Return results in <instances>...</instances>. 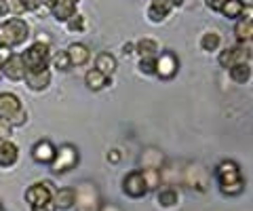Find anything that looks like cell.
Masks as SVG:
<instances>
[{
	"label": "cell",
	"mask_w": 253,
	"mask_h": 211,
	"mask_svg": "<svg viewBox=\"0 0 253 211\" xmlns=\"http://www.w3.org/2000/svg\"><path fill=\"white\" fill-rule=\"evenodd\" d=\"M177 201H179V197L173 188H165L158 192V203H161L163 207H173V205H177Z\"/></svg>",
	"instance_id": "25"
},
{
	"label": "cell",
	"mask_w": 253,
	"mask_h": 211,
	"mask_svg": "<svg viewBox=\"0 0 253 211\" xmlns=\"http://www.w3.org/2000/svg\"><path fill=\"white\" fill-rule=\"evenodd\" d=\"M234 34H236V41L239 42H251V34H253V28H251V19H241L234 28Z\"/></svg>",
	"instance_id": "22"
},
{
	"label": "cell",
	"mask_w": 253,
	"mask_h": 211,
	"mask_svg": "<svg viewBox=\"0 0 253 211\" xmlns=\"http://www.w3.org/2000/svg\"><path fill=\"white\" fill-rule=\"evenodd\" d=\"M171 4L173 6H181V4H184V0H171Z\"/></svg>",
	"instance_id": "42"
},
{
	"label": "cell",
	"mask_w": 253,
	"mask_h": 211,
	"mask_svg": "<svg viewBox=\"0 0 253 211\" xmlns=\"http://www.w3.org/2000/svg\"><path fill=\"white\" fill-rule=\"evenodd\" d=\"M129 53H133V44H125V55H129Z\"/></svg>",
	"instance_id": "41"
},
{
	"label": "cell",
	"mask_w": 253,
	"mask_h": 211,
	"mask_svg": "<svg viewBox=\"0 0 253 211\" xmlns=\"http://www.w3.org/2000/svg\"><path fill=\"white\" fill-rule=\"evenodd\" d=\"M230 70V78L234 83H241V84H245L251 78V64L249 61H241V64H234V66H230L228 68Z\"/></svg>",
	"instance_id": "17"
},
{
	"label": "cell",
	"mask_w": 253,
	"mask_h": 211,
	"mask_svg": "<svg viewBox=\"0 0 253 211\" xmlns=\"http://www.w3.org/2000/svg\"><path fill=\"white\" fill-rule=\"evenodd\" d=\"M68 30H70V32H83V30H84V17H83V15H72V17H70L68 19Z\"/></svg>",
	"instance_id": "28"
},
{
	"label": "cell",
	"mask_w": 253,
	"mask_h": 211,
	"mask_svg": "<svg viewBox=\"0 0 253 211\" xmlns=\"http://www.w3.org/2000/svg\"><path fill=\"white\" fill-rule=\"evenodd\" d=\"M215 177H217L219 186H226V184H232V182H239V179H243L241 177V169H239V165H236L234 161L219 163L217 169H215Z\"/></svg>",
	"instance_id": "9"
},
{
	"label": "cell",
	"mask_w": 253,
	"mask_h": 211,
	"mask_svg": "<svg viewBox=\"0 0 253 211\" xmlns=\"http://www.w3.org/2000/svg\"><path fill=\"white\" fill-rule=\"evenodd\" d=\"M95 70H99L101 74H106L108 78L116 72V59L114 55H110V53H101L97 57V64H95Z\"/></svg>",
	"instance_id": "18"
},
{
	"label": "cell",
	"mask_w": 253,
	"mask_h": 211,
	"mask_svg": "<svg viewBox=\"0 0 253 211\" xmlns=\"http://www.w3.org/2000/svg\"><path fill=\"white\" fill-rule=\"evenodd\" d=\"M9 13V0H0V17Z\"/></svg>",
	"instance_id": "36"
},
{
	"label": "cell",
	"mask_w": 253,
	"mask_h": 211,
	"mask_svg": "<svg viewBox=\"0 0 253 211\" xmlns=\"http://www.w3.org/2000/svg\"><path fill=\"white\" fill-rule=\"evenodd\" d=\"M55 150H57V148H55L49 139H41V142H36L34 148H32V159L36 163H42V165H49L55 156Z\"/></svg>",
	"instance_id": "12"
},
{
	"label": "cell",
	"mask_w": 253,
	"mask_h": 211,
	"mask_svg": "<svg viewBox=\"0 0 253 211\" xmlns=\"http://www.w3.org/2000/svg\"><path fill=\"white\" fill-rule=\"evenodd\" d=\"M9 11H13L15 15H21V13H26V4L21 0H9Z\"/></svg>",
	"instance_id": "32"
},
{
	"label": "cell",
	"mask_w": 253,
	"mask_h": 211,
	"mask_svg": "<svg viewBox=\"0 0 253 211\" xmlns=\"http://www.w3.org/2000/svg\"><path fill=\"white\" fill-rule=\"evenodd\" d=\"M21 57H23V61H26L28 70H42V68H46V64H49V59H51L49 44L34 42Z\"/></svg>",
	"instance_id": "4"
},
{
	"label": "cell",
	"mask_w": 253,
	"mask_h": 211,
	"mask_svg": "<svg viewBox=\"0 0 253 211\" xmlns=\"http://www.w3.org/2000/svg\"><path fill=\"white\" fill-rule=\"evenodd\" d=\"M0 119L6 121L11 127H21L28 121V114L23 110L17 95H13V93H0Z\"/></svg>",
	"instance_id": "2"
},
{
	"label": "cell",
	"mask_w": 253,
	"mask_h": 211,
	"mask_svg": "<svg viewBox=\"0 0 253 211\" xmlns=\"http://www.w3.org/2000/svg\"><path fill=\"white\" fill-rule=\"evenodd\" d=\"M0 211H2V207H0Z\"/></svg>",
	"instance_id": "45"
},
{
	"label": "cell",
	"mask_w": 253,
	"mask_h": 211,
	"mask_svg": "<svg viewBox=\"0 0 253 211\" xmlns=\"http://www.w3.org/2000/svg\"><path fill=\"white\" fill-rule=\"evenodd\" d=\"M219 190L228 194V197H236V194H241L245 190V182L239 179V182H232V184H226V186H219Z\"/></svg>",
	"instance_id": "27"
},
{
	"label": "cell",
	"mask_w": 253,
	"mask_h": 211,
	"mask_svg": "<svg viewBox=\"0 0 253 211\" xmlns=\"http://www.w3.org/2000/svg\"><path fill=\"white\" fill-rule=\"evenodd\" d=\"M30 36V26L19 17H13L0 26V46H17L23 44Z\"/></svg>",
	"instance_id": "1"
},
{
	"label": "cell",
	"mask_w": 253,
	"mask_h": 211,
	"mask_svg": "<svg viewBox=\"0 0 253 211\" xmlns=\"http://www.w3.org/2000/svg\"><path fill=\"white\" fill-rule=\"evenodd\" d=\"M251 59V51L247 46V51H245V46H230V49L221 51L219 53V66L221 68H230L234 64H241V61H249Z\"/></svg>",
	"instance_id": "7"
},
{
	"label": "cell",
	"mask_w": 253,
	"mask_h": 211,
	"mask_svg": "<svg viewBox=\"0 0 253 211\" xmlns=\"http://www.w3.org/2000/svg\"><path fill=\"white\" fill-rule=\"evenodd\" d=\"M51 11L57 21H68L76 11V2H72V0H57V2L51 6Z\"/></svg>",
	"instance_id": "15"
},
{
	"label": "cell",
	"mask_w": 253,
	"mask_h": 211,
	"mask_svg": "<svg viewBox=\"0 0 253 211\" xmlns=\"http://www.w3.org/2000/svg\"><path fill=\"white\" fill-rule=\"evenodd\" d=\"M123 190H125V194H129L131 199H141L148 192L144 173H141V171H131L123 182Z\"/></svg>",
	"instance_id": "5"
},
{
	"label": "cell",
	"mask_w": 253,
	"mask_h": 211,
	"mask_svg": "<svg viewBox=\"0 0 253 211\" xmlns=\"http://www.w3.org/2000/svg\"><path fill=\"white\" fill-rule=\"evenodd\" d=\"M144 179H146V186L148 188H156L158 186V179H161V173H158V169H154V167H146L144 171Z\"/></svg>",
	"instance_id": "26"
},
{
	"label": "cell",
	"mask_w": 253,
	"mask_h": 211,
	"mask_svg": "<svg viewBox=\"0 0 253 211\" xmlns=\"http://www.w3.org/2000/svg\"><path fill=\"white\" fill-rule=\"evenodd\" d=\"M139 70L144 74H154V70H156V57H141Z\"/></svg>",
	"instance_id": "30"
},
{
	"label": "cell",
	"mask_w": 253,
	"mask_h": 211,
	"mask_svg": "<svg viewBox=\"0 0 253 211\" xmlns=\"http://www.w3.org/2000/svg\"><path fill=\"white\" fill-rule=\"evenodd\" d=\"M68 57H70V64L72 66H83V64H86L89 61V49H86L84 44H81V42H74V44H70L68 46Z\"/></svg>",
	"instance_id": "16"
},
{
	"label": "cell",
	"mask_w": 253,
	"mask_h": 211,
	"mask_svg": "<svg viewBox=\"0 0 253 211\" xmlns=\"http://www.w3.org/2000/svg\"><path fill=\"white\" fill-rule=\"evenodd\" d=\"M11 135V125L0 119V137H9Z\"/></svg>",
	"instance_id": "34"
},
{
	"label": "cell",
	"mask_w": 253,
	"mask_h": 211,
	"mask_svg": "<svg viewBox=\"0 0 253 211\" xmlns=\"http://www.w3.org/2000/svg\"><path fill=\"white\" fill-rule=\"evenodd\" d=\"M0 72H2V61H0Z\"/></svg>",
	"instance_id": "43"
},
{
	"label": "cell",
	"mask_w": 253,
	"mask_h": 211,
	"mask_svg": "<svg viewBox=\"0 0 253 211\" xmlns=\"http://www.w3.org/2000/svg\"><path fill=\"white\" fill-rule=\"evenodd\" d=\"M17 161V146L9 137H0V167H11Z\"/></svg>",
	"instance_id": "13"
},
{
	"label": "cell",
	"mask_w": 253,
	"mask_h": 211,
	"mask_svg": "<svg viewBox=\"0 0 253 211\" xmlns=\"http://www.w3.org/2000/svg\"><path fill=\"white\" fill-rule=\"evenodd\" d=\"M32 211H57V205L55 201H44V203H38V205H32Z\"/></svg>",
	"instance_id": "31"
},
{
	"label": "cell",
	"mask_w": 253,
	"mask_h": 211,
	"mask_svg": "<svg viewBox=\"0 0 253 211\" xmlns=\"http://www.w3.org/2000/svg\"><path fill=\"white\" fill-rule=\"evenodd\" d=\"M84 83H86V87H89V89L99 91V89H104L108 84V76L101 74L99 70H89L86 76H84Z\"/></svg>",
	"instance_id": "20"
},
{
	"label": "cell",
	"mask_w": 253,
	"mask_h": 211,
	"mask_svg": "<svg viewBox=\"0 0 253 211\" xmlns=\"http://www.w3.org/2000/svg\"><path fill=\"white\" fill-rule=\"evenodd\" d=\"M224 4H226V0H207V6L211 11H221Z\"/></svg>",
	"instance_id": "35"
},
{
	"label": "cell",
	"mask_w": 253,
	"mask_h": 211,
	"mask_svg": "<svg viewBox=\"0 0 253 211\" xmlns=\"http://www.w3.org/2000/svg\"><path fill=\"white\" fill-rule=\"evenodd\" d=\"M72 2H78V0H72Z\"/></svg>",
	"instance_id": "44"
},
{
	"label": "cell",
	"mask_w": 253,
	"mask_h": 211,
	"mask_svg": "<svg viewBox=\"0 0 253 211\" xmlns=\"http://www.w3.org/2000/svg\"><path fill=\"white\" fill-rule=\"evenodd\" d=\"M245 11V4H243V0H226V4L221 6V11L219 13H224L228 19H236V17H241Z\"/></svg>",
	"instance_id": "21"
},
{
	"label": "cell",
	"mask_w": 253,
	"mask_h": 211,
	"mask_svg": "<svg viewBox=\"0 0 253 211\" xmlns=\"http://www.w3.org/2000/svg\"><path fill=\"white\" fill-rule=\"evenodd\" d=\"M76 163H78V150L74 146L66 144V146H61L55 150V156L49 165H51V171H55V173H66V171L72 169Z\"/></svg>",
	"instance_id": "3"
},
{
	"label": "cell",
	"mask_w": 253,
	"mask_h": 211,
	"mask_svg": "<svg viewBox=\"0 0 253 211\" xmlns=\"http://www.w3.org/2000/svg\"><path fill=\"white\" fill-rule=\"evenodd\" d=\"M177 68H179L177 57L173 55V53H163L161 57H156V70H154V74L161 76L163 81H169V78H173V76L177 74Z\"/></svg>",
	"instance_id": "6"
},
{
	"label": "cell",
	"mask_w": 253,
	"mask_h": 211,
	"mask_svg": "<svg viewBox=\"0 0 253 211\" xmlns=\"http://www.w3.org/2000/svg\"><path fill=\"white\" fill-rule=\"evenodd\" d=\"M2 72L11 78V81H23L28 74L26 61H23L21 55H9L2 61Z\"/></svg>",
	"instance_id": "8"
},
{
	"label": "cell",
	"mask_w": 253,
	"mask_h": 211,
	"mask_svg": "<svg viewBox=\"0 0 253 211\" xmlns=\"http://www.w3.org/2000/svg\"><path fill=\"white\" fill-rule=\"evenodd\" d=\"M53 66L57 68V70H68L70 66H72V64H70V57H68V53H66V51H59L57 55L53 57Z\"/></svg>",
	"instance_id": "29"
},
{
	"label": "cell",
	"mask_w": 253,
	"mask_h": 211,
	"mask_svg": "<svg viewBox=\"0 0 253 211\" xmlns=\"http://www.w3.org/2000/svg\"><path fill=\"white\" fill-rule=\"evenodd\" d=\"M171 9H173L171 0H152V4H150V9H148V17L154 23H158L167 17L171 13Z\"/></svg>",
	"instance_id": "14"
},
{
	"label": "cell",
	"mask_w": 253,
	"mask_h": 211,
	"mask_svg": "<svg viewBox=\"0 0 253 211\" xmlns=\"http://www.w3.org/2000/svg\"><path fill=\"white\" fill-rule=\"evenodd\" d=\"M26 83H28V87L32 91H42L49 87V83H51V72L46 68L42 70H28V74H26Z\"/></svg>",
	"instance_id": "11"
},
{
	"label": "cell",
	"mask_w": 253,
	"mask_h": 211,
	"mask_svg": "<svg viewBox=\"0 0 253 211\" xmlns=\"http://www.w3.org/2000/svg\"><path fill=\"white\" fill-rule=\"evenodd\" d=\"M110 159H112V161H114V163H118V159H121V154H118V152H116V150H114V152H112V154H110Z\"/></svg>",
	"instance_id": "40"
},
{
	"label": "cell",
	"mask_w": 253,
	"mask_h": 211,
	"mask_svg": "<svg viewBox=\"0 0 253 211\" xmlns=\"http://www.w3.org/2000/svg\"><path fill=\"white\" fill-rule=\"evenodd\" d=\"M101 211H121V209H118L116 205H104V207H101Z\"/></svg>",
	"instance_id": "38"
},
{
	"label": "cell",
	"mask_w": 253,
	"mask_h": 211,
	"mask_svg": "<svg viewBox=\"0 0 253 211\" xmlns=\"http://www.w3.org/2000/svg\"><path fill=\"white\" fill-rule=\"evenodd\" d=\"M36 42H42V44H49L51 42V38L49 36H44V34H41V36H38V41Z\"/></svg>",
	"instance_id": "37"
},
{
	"label": "cell",
	"mask_w": 253,
	"mask_h": 211,
	"mask_svg": "<svg viewBox=\"0 0 253 211\" xmlns=\"http://www.w3.org/2000/svg\"><path fill=\"white\" fill-rule=\"evenodd\" d=\"M51 199H53L51 184H46V182H38L26 190V201L30 205H38V203H44V201H51Z\"/></svg>",
	"instance_id": "10"
},
{
	"label": "cell",
	"mask_w": 253,
	"mask_h": 211,
	"mask_svg": "<svg viewBox=\"0 0 253 211\" xmlns=\"http://www.w3.org/2000/svg\"><path fill=\"white\" fill-rule=\"evenodd\" d=\"M219 42H221V38L217 32H207L203 36V41H201V46H203V51H217L219 49Z\"/></svg>",
	"instance_id": "24"
},
{
	"label": "cell",
	"mask_w": 253,
	"mask_h": 211,
	"mask_svg": "<svg viewBox=\"0 0 253 211\" xmlns=\"http://www.w3.org/2000/svg\"><path fill=\"white\" fill-rule=\"evenodd\" d=\"M26 4V11H41V0H21Z\"/></svg>",
	"instance_id": "33"
},
{
	"label": "cell",
	"mask_w": 253,
	"mask_h": 211,
	"mask_svg": "<svg viewBox=\"0 0 253 211\" xmlns=\"http://www.w3.org/2000/svg\"><path fill=\"white\" fill-rule=\"evenodd\" d=\"M135 49H137V53L141 57H156L158 44H156V41H152V38H141Z\"/></svg>",
	"instance_id": "23"
},
{
	"label": "cell",
	"mask_w": 253,
	"mask_h": 211,
	"mask_svg": "<svg viewBox=\"0 0 253 211\" xmlns=\"http://www.w3.org/2000/svg\"><path fill=\"white\" fill-rule=\"evenodd\" d=\"M41 2H42L44 6H49V9H51V6H53L55 2H57V0H41Z\"/></svg>",
	"instance_id": "39"
},
{
	"label": "cell",
	"mask_w": 253,
	"mask_h": 211,
	"mask_svg": "<svg viewBox=\"0 0 253 211\" xmlns=\"http://www.w3.org/2000/svg\"><path fill=\"white\" fill-rule=\"evenodd\" d=\"M53 201H55V205H57V209H70L76 203V192L72 188H61V190H57Z\"/></svg>",
	"instance_id": "19"
}]
</instances>
